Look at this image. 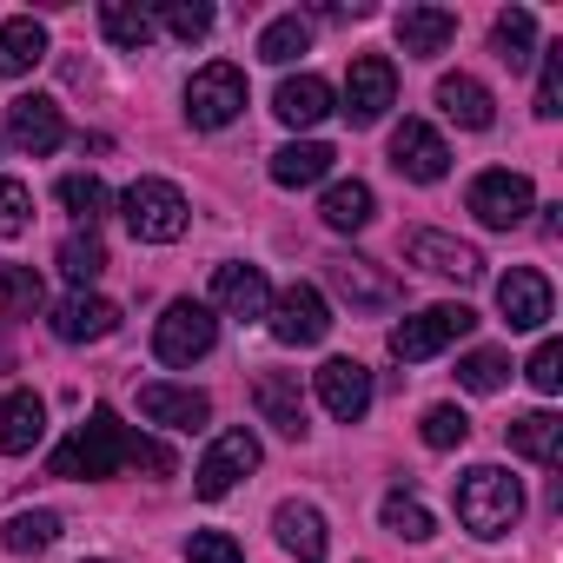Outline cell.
<instances>
[{"label":"cell","instance_id":"obj_21","mask_svg":"<svg viewBox=\"0 0 563 563\" xmlns=\"http://www.w3.org/2000/svg\"><path fill=\"white\" fill-rule=\"evenodd\" d=\"M391 27H398V47H405L411 60H431V54H444V47L457 41V14H451V8H405Z\"/></svg>","mask_w":563,"mask_h":563},{"label":"cell","instance_id":"obj_12","mask_svg":"<svg viewBox=\"0 0 563 563\" xmlns=\"http://www.w3.org/2000/svg\"><path fill=\"white\" fill-rule=\"evenodd\" d=\"M391 166H398L405 179H418V186H438V179L451 173V146H444V133H438L431 120H405V126L391 133Z\"/></svg>","mask_w":563,"mask_h":563},{"label":"cell","instance_id":"obj_35","mask_svg":"<svg viewBox=\"0 0 563 563\" xmlns=\"http://www.w3.org/2000/svg\"><path fill=\"white\" fill-rule=\"evenodd\" d=\"M504 378H510V358H504V352H490V345L457 358V385H464V391H477V398L504 391Z\"/></svg>","mask_w":563,"mask_h":563},{"label":"cell","instance_id":"obj_41","mask_svg":"<svg viewBox=\"0 0 563 563\" xmlns=\"http://www.w3.org/2000/svg\"><path fill=\"white\" fill-rule=\"evenodd\" d=\"M27 225H34V192L0 173V239H21Z\"/></svg>","mask_w":563,"mask_h":563},{"label":"cell","instance_id":"obj_14","mask_svg":"<svg viewBox=\"0 0 563 563\" xmlns=\"http://www.w3.org/2000/svg\"><path fill=\"white\" fill-rule=\"evenodd\" d=\"M258 457H265V451H258V438H252V431H225V438L199 457L192 490H199V497H225L239 477H252V471H258Z\"/></svg>","mask_w":563,"mask_h":563},{"label":"cell","instance_id":"obj_10","mask_svg":"<svg viewBox=\"0 0 563 563\" xmlns=\"http://www.w3.org/2000/svg\"><path fill=\"white\" fill-rule=\"evenodd\" d=\"M550 278L537 272V265H510L504 278H497V312L510 319V332H543L550 325Z\"/></svg>","mask_w":563,"mask_h":563},{"label":"cell","instance_id":"obj_3","mask_svg":"<svg viewBox=\"0 0 563 563\" xmlns=\"http://www.w3.org/2000/svg\"><path fill=\"white\" fill-rule=\"evenodd\" d=\"M120 212H126V225H133V239H146V245H173L179 232H186V192L173 186V179H133L126 192H120Z\"/></svg>","mask_w":563,"mask_h":563},{"label":"cell","instance_id":"obj_43","mask_svg":"<svg viewBox=\"0 0 563 563\" xmlns=\"http://www.w3.org/2000/svg\"><path fill=\"white\" fill-rule=\"evenodd\" d=\"M186 563H245V550L225 530H192L186 537Z\"/></svg>","mask_w":563,"mask_h":563},{"label":"cell","instance_id":"obj_18","mask_svg":"<svg viewBox=\"0 0 563 563\" xmlns=\"http://www.w3.org/2000/svg\"><path fill=\"white\" fill-rule=\"evenodd\" d=\"M212 306L225 312V319H265L272 312V286H265V272L258 265H219L212 272Z\"/></svg>","mask_w":563,"mask_h":563},{"label":"cell","instance_id":"obj_31","mask_svg":"<svg viewBox=\"0 0 563 563\" xmlns=\"http://www.w3.org/2000/svg\"><path fill=\"white\" fill-rule=\"evenodd\" d=\"M306 47H312V21H306V14H278V21L258 34V60H272V67H292Z\"/></svg>","mask_w":563,"mask_h":563},{"label":"cell","instance_id":"obj_6","mask_svg":"<svg viewBox=\"0 0 563 563\" xmlns=\"http://www.w3.org/2000/svg\"><path fill=\"white\" fill-rule=\"evenodd\" d=\"M471 325H477L471 306H424L418 319L391 325V358H398V365H424V358H438L444 345H457Z\"/></svg>","mask_w":563,"mask_h":563},{"label":"cell","instance_id":"obj_11","mask_svg":"<svg viewBox=\"0 0 563 563\" xmlns=\"http://www.w3.org/2000/svg\"><path fill=\"white\" fill-rule=\"evenodd\" d=\"M325 332H332V306H325L319 286H286L278 292V306H272V339L278 345H319Z\"/></svg>","mask_w":563,"mask_h":563},{"label":"cell","instance_id":"obj_29","mask_svg":"<svg viewBox=\"0 0 563 563\" xmlns=\"http://www.w3.org/2000/svg\"><path fill=\"white\" fill-rule=\"evenodd\" d=\"M510 451L530 457V464H556V457H563V418H556V411L510 418Z\"/></svg>","mask_w":563,"mask_h":563},{"label":"cell","instance_id":"obj_40","mask_svg":"<svg viewBox=\"0 0 563 563\" xmlns=\"http://www.w3.org/2000/svg\"><path fill=\"white\" fill-rule=\"evenodd\" d=\"M418 438H424L431 451H457V444L471 438V418H464L457 405H431V411H424V424H418Z\"/></svg>","mask_w":563,"mask_h":563},{"label":"cell","instance_id":"obj_20","mask_svg":"<svg viewBox=\"0 0 563 563\" xmlns=\"http://www.w3.org/2000/svg\"><path fill=\"white\" fill-rule=\"evenodd\" d=\"M107 332H120V306H113V299L74 292V299L54 306V339H67V345H93V339H107Z\"/></svg>","mask_w":563,"mask_h":563},{"label":"cell","instance_id":"obj_7","mask_svg":"<svg viewBox=\"0 0 563 563\" xmlns=\"http://www.w3.org/2000/svg\"><path fill=\"white\" fill-rule=\"evenodd\" d=\"M325 278H332V292L352 306V312H391L405 299V286L378 265V258H358V252H339L325 258Z\"/></svg>","mask_w":563,"mask_h":563},{"label":"cell","instance_id":"obj_39","mask_svg":"<svg viewBox=\"0 0 563 563\" xmlns=\"http://www.w3.org/2000/svg\"><path fill=\"white\" fill-rule=\"evenodd\" d=\"M60 206H67L74 219H87V232H93V219L107 212V186H100L93 173H67V179H60Z\"/></svg>","mask_w":563,"mask_h":563},{"label":"cell","instance_id":"obj_23","mask_svg":"<svg viewBox=\"0 0 563 563\" xmlns=\"http://www.w3.org/2000/svg\"><path fill=\"white\" fill-rule=\"evenodd\" d=\"M272 530H278V543H286L299 563H325V517H319L312 504L286 497V504L272 510Z\"/></svg>","mask_w":563,"mask_h":563},{"label":"cell","instance_id":"obj_34","mask_svg":"<svg viewBox=\"0 0 563 563\" xmlns=\"http://www.w3.org/2000/svg\"><path fill=\"white\" fill-rule=\"evenodd\" d=\"M0 299H8L14 319H34L47 306V286H41V272L34 265H0Z\"/></svg>","mask_w":563,"mask_h":563},{"label":"cell","instance_id":"obj_1","mask_svg":"<svg viewBox=\"0 0 563 563\" xmlns=\"http://www.w3.org/2000/svg\"><path fill=\"white\" fill-rule=\"evenodd\" d=\"M120 464H133V471H153V477H173V451L166 444H153V438H140V431H126L120 424V411H93L60 451H54V477H113Z\"/></svg>","mask_w":563,"mask_h":563},{"label":"cell","instance_id":"obj_9","mask_svg":"<svg viewBox=\"0 0 563 563\" xmlns=\"http://www.w3.org/2000/svg\"><path fill=\"white\" fill-rule=\"evenodd\" d=\"M471 212H477V225L510 232V225H523V219L537 212V192H530V179H523V173L490 166V173H477V179H471Z\"/></svg>","mask_w":563,"mask_h":563},{"label":"cell","instance_id":"obj_42","mask_svg":"<svg viewBox=\"0 0 563 563\" xmlns=\"http://www.w3.org/2000/svg\"><path fill=\"white\" fill-rule=\"evenodd\" d=\"M537 113L556 120L563 113V41L543 47V74H537Z\"/></svg>","mask_w":563,"mask_h":563},{"label":"cell","instance_id":"obj_5","mask_svg":"<svg viewBox=\"0 0 563 563\" xmlns=\"http://www.w3.org/2000/svg\"><path fill=\"white\" fill-rule=\"evenodd\" d=\"M212 345H219V319H212V306H199V299H173V306L159 312V325H153V352H159L166 365H199Z\"/></svg>","mask_w":563,"mask_h":563},{"label":"cell","instance_id":"obj_16","mask_svg":"<svg viewBox=\"0 0 563 563\" xmlns=\"http://www.w3.org/2000/svg\"><path fill=\"white\" fill-rule=\"evenodd\" d=\"M252 405L258 418L278 431V438H306V391H299V372H258L252 378Z\"/></svg>","mask_w":563,"mask_h":563},{"label":"cell","instance_id":"obj_28","mask_svg":"<svg viewBox=\"0 0 563 563\" xmlns=\"http://www.w3.org/2000/svg\"><path fill=\"white\" fill-rule=\"evenodd\" d=\"M319 219H325L332 232H365V225L378 219V199H372V186H365V179H339V186L325 192Z\"/></svg>","mask_w":563,"mask_h":563},{"label":"cell","instance_id":"obj_27","mask_svg":"<svg viewBox=\"0 0 563 563\" xmlns=\"http://www.w3.org/2000/svg\"><path fill=\"white\" fill-rule=\"evenodd\" d=\"M332 146L325 140H292V146H278L272 153V186H319L332 173Z\"/></svg>","mask_w":563,"mask_h":563},{"label":"cell","instance_id":"obj_24","mask_svg":"<svg viewBox=\"0 0 563 563\" xmlns=\"http://www.w3.org/2000/svg\"><path fill=\"white\" fill-rule=\"evenodd\" d=\"M332 107H339V93H332V80H319V74H299V80H286V87L272 93V113L286 120V126H319Z\"/></svg>","mask_w":563,"mask_h":563},{"label":"cell","instance_id":"obj_44","mask_svg":"<svg viewBox=\"0 0 563 563\" xmlns=\"http://www.w3.org/2000/svg\"><path fill=\"white\" fill-rule=\"evenodd\" d=\"M523 378H530V385H537V391L550 398V391L563 385V345H556V339H543V345L530 352V365H523Z\"/></svg>","mask_w":563,"mask_h":563},{"label":"cell","instance_id":"obj_19","mask_svg":"<svg viewBox=\"0 0 563 563\" xmlns=\"http://www.w3.org/2000/svg\"><path fill=\"white\" fill-rule=\"evenodd\" d=\"M140 418L166 424V431H199L212 418V398L192 385H140Z\"/></svg>","mask_w":563,"mask_h":563},{"label":"cell","instance_id":"obj_13","mask_svg":"<svg viewBox=\"0 0 563 563\" xmlns=\"http://www.w3.org/2000/svg\"><path fill=\"white\" fill-rule=\"evenodd\" d=\"M312 391H319V405H325L339 424H358V418L372 411V372H365L358 358H325V365L312 372Z\"/></svg>","mask_w":563,"mask_h":563},{"label":"cell","instance_id":"obj_15","mask_svg":"<svg viewBox=\"0 0 563 563\" xmlns=\"http://www.w3.org/2000/svg\"><path fill=\"white\" fill-rule=\"evenodd\" d=\"M8 140H14L21 153L47 159V153L67 146V120H60V107H54L47 93H21V100L8 107Z\"/></svg>","mask_w":563,"mask_h":563},{"label":"cell","instance_id":"obj_32","mask_svg":"<svg viewBox=\"0 0 563 563\" xmlns=\"http://www.w3.org/2000/svg\"><path fill=\"white\" fill-rule=\"evenodd\" d=\"M490 41H497V60H504L510 74H523V67L537 60V54H530V47H537V21H530L523 8H510V14H497V27H490Z\"/></svg>","mask_w":563,"mask_h":563},{"label":"cell","instance_id":"obj_17","mask_svg":"<svg viewBox=\"0 0 563 563\" xmlns=\"http://www.w3.org/2000/svg\"><path fill=\"white\" fill-rule=\"evenodd\" d=\"M405 252H411V265H424V272H438V278H457V286L484 278V252L464 245V239H451V232H411Z\"/></svg>","mask_w":563,"mask_h":563},{"label":"cell","instance_id":"obj_30","mask_svg":"<svg viewBox=\"0 0 563 563\" xmlns=\"http://www.w3.org/2000/svg\"><path fill=\"white\" fill-rule=\"evenodd\" d=\"M153 14L140 8V0H107V8H100V34L120 47V54H146L153 47Z\"/></svg>","mask_w":563,"mask_h":563},{"label":"cell","instance_id":"obj_25","mask_svg":"<svg viewBox=\"0 0 563 563\" xmlns=\"http://www.w3.org/2000/svg\"><path fill=\"white\" fill-rule=\"evenodd\" d=\"M438 107H444L464 133H484V126L497 120L490 87H484V80H471V74H444V80H438Z\"/></svg>","mask_w":563,"mask_h":563},{"label":"cell","instance_id":"obj_2","mask_svg":"<svg viewBox=\"0 0 563 563\" xmlns=\"http://www.w3.org/2000/svg\"><path fill=\"white\" fill-rule=\"evenodd\" d=\"M517 517H523V484H517L504 464H471V471L457 477V523H464L471 537L497 543V537L517 530Z\"/></svg>","mask_w":563,"mask_h":563},{"label":"cell","instance_id":"obj_4","mask_svg":"<svg viewBox=\"0 0 563 563\" xmlns=\"http://www.w3.org/2000/svg\"><path fill=\"white\" fill-rule=\"evenodd\" d=\"M245 113V74L232 67V60H212V67H199L192 80H186V120L199 126V133H219V126H232Z\"/></svg>","mask_w":563,"mask_h":563},{"label":"cell","instance_id":"obj_8","mask_svg":"<svg viewBox=\"0 0 563 563\" xmlns=\"http://www.w3.org/2000/svg\"><path fill=\"white\" fill-rule=\"evenodd\" d=\"M398 107V67L385 60V54H358L352 60V74H345V120L352 126H378L385 113Z\"/></svg>","mask_w":563,"mask_h":563},{"label":"cell","instance_id":"obj_22","mask_svg":"<svg viewBox=\"0 0 563 563\" xmlns=\"http://www.w3.org/2000/svg\"><path fill=\"white\" fill-rule=\"evenodd\" d=\"M41 438H47V405H41V391H8V405H0V451H8V457H27Z\"/></svg>","mask_w":563,"mask_h":563},{"label":"cell","instance_id":"obj_26","mask_svg":"<svg viewBox=\"0 0 563 563\" xmlns=\"http://www.w3.org/2000/svg\"><path fill=\"white\" fill-rule=\"evenodd\" d=\"M41 60H47V27H41L34 14H14L8 27H0V74L21 80V74H34Z\"/></svg>","mask_w":563,"mask_h":563},{"label":"cell","instance_id":"obj_33","mask_svg":"<svg viewBox=\"0 0 563 563\" xmlns=\"http://www.w3.org/2000/svg\"><path fill=\"white\" fill-rule=\"evenodd\" d=\"M54 537H60V517H54V510H14L8 530H0V543H8L14 556H34V550H47Z\"/></svg>","mask_w":563,"mask_h":563},{"label":"cell","instance_id":"obj_38","mask_svg":"<svg viewBox=\"0 0 563 563\" xmlns=\"http://www.w3.org/2000/svg\"><path fill=\"white\" fill-rule=\"evenodd\" d=\"M153 21H166V34H173V41H186V47L212 34V8H206V0H166Z\"/></svg>","mask_w":563,"mask_h":563},{"label":"cell","instance_id":"obj_36","mask_svg":"<svg viewBox=\"0 0 563 563\" xmlns=\"http://www.w3.org/2000/svg\"><path fill=\"white\" fill-rule=\"evenodd\" d=\"M378 517H385V530H391V537H405V543H424V537H438V523H431V510H424L418 497H405V490H391Z\"/></svg>","mask_w":563,"mask_h":563},{"label":"cell","instance_id":"obj_45","mask_svg":"<svg viewBox=\"0 0 563 563\" xmlns=\"http://www.w3.org/2000/svg\"><path fill=\"white\" fill-rule=\"evenodd\" d=\"M93 563H100V556H93Z\"/></svg>","mask_w":563,"mask_h":563},{"label":"cell","instance_id":"obj_37","mask_svg":"<svg viewBox=\"0 0 563 563\" xmlns=\"http://www.w3.org/2000/svg\"><path fill=\"white\" fill-rule=\"evenodd\" d=\"M60 272H67V278H74V286L87 292V286H93V278L107 272V245H100L93 232H74V239L60 245Z\"/></svg>","mask_w":563,"mask_h":563}]
</instances>
